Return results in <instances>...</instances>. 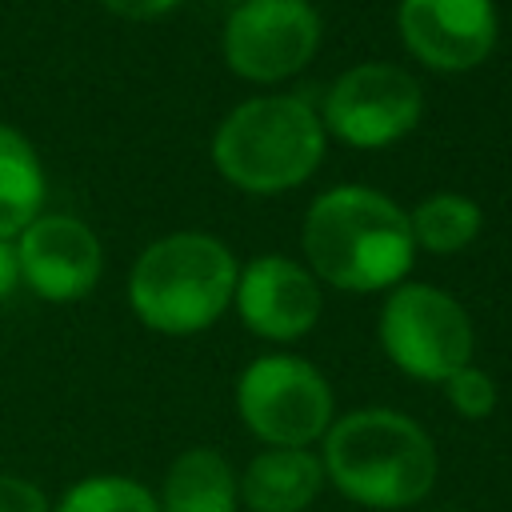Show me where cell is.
Returning a JSON list of instances; mask_svg holds the SVG:
<instances>
[{"label":"cell","mask_w":512,"mask_h":512,"mask_svg":"<svg viewBox=\"0 0 512 512\" xmlns=\"http://www.w3.org/2000/svg\"><path fill=\"white\" fill-rule=\"evenodd\" d=\"M52 512H160L156 496L128 476H84L76 480Z\"/></svg>","instance_id":"16"},{"label":"cell","mask_w":512,"mask_h":512,"mask_svg":"<svg viewBox=\"0 0 512 512\" xmlns=\"http://www.w3.org/2000/svg\"><path fill=\"white\" fill-rule=\"evenodd\" d=\"M16 256H20V276L24 284L52 304L80 300L96 288L104 252L96 232L64 212H40L20 236H16Z\"/></svg>","instance_id":"10"},{"label":"cell","mask_w":512,"mask_h":512,"mask_svg":"<svg viewBox=\"0 0 512 512\" xmlns=\"http://www.w3.org/2000/svg\"><path fill=\"white\" fill-rule=\"evenodd\" d=\"M0 512H52V508H48V496L32 480L0 472Z\"/></svg>","instance_id":"18"},{"label":"cell","mask_w":512,"mask_h":512,"mask_svg":"<svg viewBox=\"0 0 512 512\" xmlns=\"http://www.w3.org/2000/svg\"><path fill=\"white\" fill-rule=\"evenodd\" d=\"M240 264L208 232H168L152 240L128 272L136 320L164 336H192L232 308Z\"/></svg>","instance_id":"3"},{"label":"cell","mask_w":512,"mask_h":512,"mask_svg":"<svg viewBox=\"0 0 512 512\" xmlns=\"http://www.w3.org/2000/svg\"><path fill=\"white\" fill-rule=\"evenodd\" d=\"M396 32L424 68L468 72L492 56L500 16L496 0H400Z\"/></svg>","instance_id":"9"},{"label":"cell","mask_w":512,"mask_h":512,"mask_svg":"<svg viewBox=\"0 0 512 512\" xmlns=\"http://www.w3.org/2000/svg\"><path fill=\"white\" fill-rule=\"evenodd\" d=\"M300 244L308 272L344 292H392L416 260L408 212L364 184L320 192L304 212Z\"/></svg>","instance_id":"1"},{"label":"cell","mask_w":512,"mask_h":512,"mask_svg":"<svg viewBox=\"0 0 512 512\" xmlns=\"http://www.w3.org/2000/svg\"><path fill=\"white\" fill-rule=\"evenodd\" d=\"M224 64L248 84H276L316 56L320 12L308 0H244L224 24Z\"/></svg>","instance_id":"8"},{"label":"cell","mask_w":512,"mask_h":512,"mask_svg":"<svg viewBox=\"0 0 512 512\" xmlns=\"http://www.w3.org/2000/svg\"><path fill=\"white\" fill-rule=\"evenodd\" d=\"M236 412L268 448H308L332 424V388L304 356L268 352L240 372Z\"/></svg>","instance_id":"6"},{"label":"cell","mask_w":512,"mask_h":512,"mask_svg":"<svg viewBox=\"0 0 512 512\" xmlns=\"http://www.w3.org/2000/svg\"><path fill=\"white\" fill-rule=\"evenodd\" d=\"M44 164L24 132L0 124V240H16L44 212Z\"/></svg>","instance_id":"14"},{"label":"cell","mask_w":512,"mask_h":512,"mask_svg":"<svg viewBox=\"0 0 512 512\" xmlns=\"http://www.w3.org/2000/svg\"><path fill=\"white\" fill-rule=\"evenodd\" d=\"M156 504L160 512H240V484L216 448H188L172 460Z\"/></svg>","instance_id":"13"},{"label":"cell","mask_w":512,"mask_h":512,"mask_svg":"<svg viewBox=\"0 0 512 512\" xmlns=\"http://www.w3.org/2000/svg\"><path fill=\"white\" fill-rule=\"evenodd\" d=\"M320 284L292 256H256L240 268L232 308L240 320L272 344H292L320 320Z\"/></svg>","instance_id":"11"},{"label":"cell","mask_w":512,"mask_h":512,"mask_svg":"<svg viewBox=\"0 0 512 512\" xmlns=\"http://www.w3.org/2000/svg\"><path fill=\"white\" fill-rule=\"evenodd\" d=\"M100 4L116 16H124V20H156V16L172 12L184 0H100Z\"/></svg>","instance_id":"19"},{"label":"cell","mask_w":512,"mask_h":512,"mask_svg":"<svg viewBox=\"0 0 512 512\" xmlns=\"http://www.w3.org/2000/svg\"><path fill=\"white\" fill-rule=\"evenodd\" d=\"M424 112V92L416 76H408L400 64H356L324 92L320 124L328 136H336L348 148H388L404 140Z\"/></svg>","instance_id":"7"},{"label":"cell","mask_w":512,"mask_h":512,"mask_svg":"<svg viewBox=\"0 0 512 512\" xmlns=\"http://www.w3.org/2000/svg\"><path fill=\"white\" fill-rule=\"evenodd\" d=\"M444 396H448V404H452V412L456 416H464V420H484V416H492L496 412V380L484 372V368H476V364H464L460 372H452L448 380H444Z\"/></svg>","instance_id":"17"},{"label":"cell","mask_w":512,"mask_h":512,"mask_svg":"<svg viewBox=\"0 0 512 512\" xmlns=\"http://www.w3.org/2000/svg\"><path fill=\"white\" fill-rule=\"evenodd\" d=\"M324 480L364 508H412L436 484L432 436L404 412L356 408L320 436Z\"/></svg>","instance_id":"2"},{"label":"cell","mask_w":512,"mask_h":512,"mask_svg":"<svg viewBox=\"0 0 512 512\" xmlns=\"http://www.w3.org/2000/svg\"><path fill=\"white\" fill-rule=\"evenodd\" d=\"M408 228H412L416 248H424L432 256H452V252H464L480 236L484 212L472 196L432 192L408 212Z\"/></svg>","instance_id":"15"},{"label":"cell","mask_w":512,"mask_h":512,"mask_svg":"<svg viewBox=\"0 0 512 512\" xmlns=\"http://www.w3.org/2000/svg\"><path fill=\"white\" fill-rule=\"evenodd\" d=\"M236 484L248 512H304L324 488V464L308 448H264Z\"/></svg>","instance_id":"12"},{"label":"cell","mask_w":512,"mask_h":512,"mask_svg":"<svg viewBox=\"0 0 512 512\" xmlns=\"http://www.w3.org/2000/svg\"><path fill=\"white\" fill-rule=\"evenodd\" d=\"M384 356L412 380L444 384L472 364V320L464 304L436 284H396L380 308Z\"/></svg>","instance_id":"5"},{"label":"cell","mask_w":512,"mask_h":512,"mask_svg":"<svg viewBox=\"0 0 512 512\" xmlns=\"http://www.w3.org/2000/svg\"><path fill=\"white\" fill-rule=\"evenodd\" d=\"M24 284L20 276V256H16V240H0V300H8L16 288Z\"/></svg>","instance_id":"20"},{"label":"cell","mask_w":512,"mask_h":512,"mask_svg":"<svg viewBox=\"0 0 512 512\" xmlns=\"http://www.w3.org/2000/svg\"><path fill=\"white\" fill-rule=\"evenodd\" d=\"M324 140L328 132L320 112L300 96H252L220 120L212 136V164L232 188L276 196L300 188L320 168Z\"/></svg>","instance_id":"4"}]
</instances>
